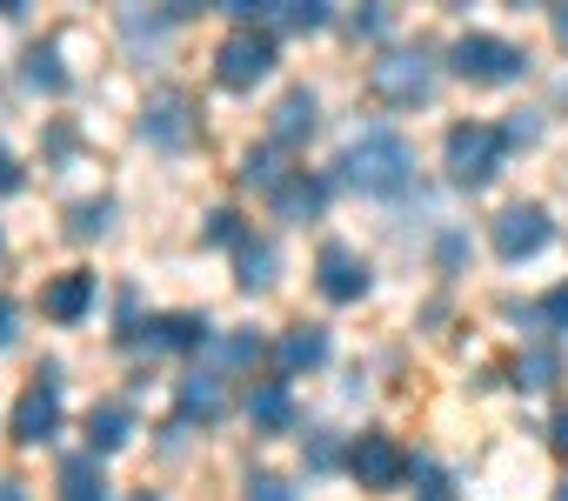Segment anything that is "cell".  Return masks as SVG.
<instances>
[{
	"mask_svg": "<svg viewBox=\"0 0 568 501\" xmlns=\"http://www.w3.org/2000/svg\"><path fill=\"white\" fill-rule=\"evenodd\" d=\"M548 441H555V454H568V408L555 415V428H548Z\"/></svg>",
	"mask_w": 568,
	"mask_h": 501,
	"instance_id": "obj_31",
	"label": "cell"
},
{
	"mask_svg": "<svg viewBox=\"0 0 568 501\" xmlns=\"http://www.w3.org/2000/svg\"><path fill=\"white\" fill-rule=\"evenodd\" d=\"M247 421L267 428V434L288 428V421H295V395H288V381H261V388L247 395Z\"/></svg>",
	"mask_w": 568,
	"mask_h": 501,
	"instance_id": "obj_15",
	"label": "cell"
},
{
	"mask_svg": "<svg viewBox=\"0 0 568 501\" xmlns=\"http://www.w3.org/2000/svg\"><path fill=\"white\" fill-rule=\"evenodd\" d=\"M368 81H375V94H382V101L415 108V101H428L435 68H428V54H422V48H388V54L368 68Z\"/></svg>",
	"mask_w": 568,
	"mask_h": 501,
	"instance_id": "obj_4",
	"label": "cell"
},
{
	"mask_svg": "<svg viewBox=\"0 0 568 501\" xmlns=\"http://www.w3.org/2000/svg\"><path fill=\"white\" fill-rule=\"evenodd\" d=\"M134 501H154V494H134Z\"/></svg>",
	"mask_w": 568,
	"mask_h": 501,
	"instance_id": "obj_37",
	"label": "cell"
},
{
	"mask_svg": "<svg viewBox=\"0 0 568 501\" xmlns=\"http://www.w3.org/2000/svg\"><path fill=\"white\" fill-rule=\"evenodd\" d=\"M267 28L315 34V28H328V8H322V0H274V8H267Z\"/></svg>",
	"mask_w": 568,
	"mask_h": 501,
	"instance_id": "obj_20",
	"label": "cell"
},
{
	"mask_svg": "<svg viewBox=\"0 0 568 501\" xmlns=\"http://www.w3.org/2000/svg\"><path fill=\"white\" fill-rule=\"evenodd\" d=\"M8 341H14V308L0 301V348H8Z\"/></svg>",
	"mask_w": 568,
	"mask_h": 501,
	"instance_id": "obj_32",
	"label": "cell"
},
{
	"mask_svg": "<svg viewBox=\"0 0 568 501\" xmlns=\"http://www.w3.org/2000/svg\"><path fill=\"white\" fill-rule=\"evenodd\" d=\"M342 174H348L362 194H402V187L415 181V147H408L402 134L375 127V134L348 141V154H342Z\"/></svg>",
	"mask_w": 568,
	"mask_h": 501,
	"instance_id": "obj_1",
	"label": "cell"
},
{
	"mask_svg": "<svg viewBox=\"0 0 568 501\" xmlns=\"http://www.w3.org/2000/svg\"><path fill=\"white\" fill-rule=\"evenodd\" d=\"M348 468H355L362 488H395V481L408 474V454H402L395 434H362V441L348 448Z\"/></svg>",
	"mask_w": 568,
	"mask_h": 501,
	"instance_id": "obj_7",
	"label": "cell"
},
{
	"mask_svg": "<svg viewBox=\"0 0 568 501\" xmlns=\"http://www.w3.org/2000/svg\"><path fill=\"white\" fill-rule=\"evenodd\" d=\"M0 501H28V488H21V481H8V474H0Z\"/></svg>",
	"mask_w": 568,
	"mask_h": 501,
	"instance_id": "obj_34",
	"label": "cell"
},
{
	"mask_svg": "<svg viewBox=\"0 0 568 501\" xmlns=\"http://www.w3.org/2000/svg\"><path fill=\"white\" fill-rule=\"evenodd\" d=\"M187 94H174V88H161L154 101H148V114H141V134L148 141H161V147H174V141H187Z\"/></svg>",
	"mask_w": 568,
	"mask_h": 501,
	"instance_id": "obj_12",
	"label": "cell"
},
{
	"mask_svg": "<svg viewBox=\"0 0 568 501\" xmlns=\"http://www.w3.org/2000/svg\"><path fill=\"white\" fill-rule=\"evenodd\" d=\"M68 227H74V234H101V227H108V207H74Z\"/></svg>",
	"mask_w": 568,
	"mask_h": 501,
	"instance_id": "obj_28",
	"label": "cell"
},
{
	"mask_svg": "<svg viewBox=\"0 0 568 501\" xmlns=\"http://www.w3.org/2000/svg\"><path fill=\"white\" fill-rule=\"evenodd\" d=\"M241 501H295V488H288V481H281V474H254Z\"/></svg>",
	"mask_w": 568,
	"mask_h": 501,
	"instance_id": "obj_25",
	"label": "cell"
},
{
	"mask_svg": "<svg viewBox=\"0 0 568 501\" xmlns=\"http://www.w3.org/2000/svg\"><path fill=\"white\" fill-rule=\"evenodd\" d=\"M221 381H227V375H214V368L187 375V381H181V415H201V421L227 415V388H221Z\"/></svg>",
	"mask_w": 568,
	"mask_h": 501,
	"instance_id": "obj_16",
	"label": "cell"
},
{
	"mask_svg": "<svg viewBox=\"0 0 568 501\" xmlns=\"http://www.w3.org/2000/svg\"><path fill=\"white\" fill-rule=\"evenodd\" d=\"M555 375H561V361H555L548 348H528V355L515 361V381H521V388H548Z\"/></svg>",
	"mask_w": 568,
	"mask_h": 501,
	"instance_id": "obj_24",
	"label": "cell"
},
{
	"mask_svg": "<svg viewBox=\"0 0 568 501\" xmlns=\"http://www.w3.org/2000/svg\"><path fill=\"white\" fill-rule=\"evenodd\" d=\"M288 174H295V167H281L274 147H247V161H241V181H254V187H267V194L288 181Z\"/></svg>",
	"mask_w": 568,
	"mask_h": 501,
	"instance_id": "obj_22",
	"label": "cell"
},
{
	"mask_svg": "<svg viewBox=\"0 0 568 501\" xmlns=\"http://www.w3.org/2000/svg\"><path fill=\"white\" fill-rule=\"evenodd\" d=\"M14 187H21V161L0 147V194H14Z\"/></svg>",
	"mask_w": 568,
	"mask_h": 501,
	"instance_id": "obj_29",
	"label": "cell"
},
{
	"mask_svg": "<svg viewBox=\"0 0 568 501\" xmlns=\"http://www.w3.org/2000/svg\"><path fill=\"white\" fill-rule=\"evenodd\" d=\"M54 428H61V388H54V381H34V388L14 401V441L34 448V441H48Z\"/></svg>",
	"mask_w": 568,
	"mask_h": 501,
	"instance_id": "obj_9",
	"label": "cell"
},
{
	"mask_svg": "<svg viewBox=\"0 0 568 501\" xmlns=\"http://www.w3.org/2000/svg\"><path fill=\"white\" fill-rule=\"evenodd\" d=\"M541 247H548V214L535 201H515V207L495 214V255L501 262H528V255H541Z\"/></svg>",
	"mask_w": 568,
	"mask_h": 501,
	"instance_id": "obj_6",
	"label": "cell"
},
{
	"mask_svg": "<svg viewBox=\"0 0 568 501\" xmlns=\"http://www.w3.org/2000/svg\"><path fill=\"white\" fill-rule=\"evenodd\" d=\"M541 321H555V328L568 335V288H555V295H541Z\"/></svg>",
	"mask_w": 568,
	"mask_h": 501,
	"instance_id": "obj_27",
	"label": "cell"
},
{
	"mask_svg": "<svg viewBox=\"0 0 568 501\" xmlns=\"http://www.w3.org/2000/svg\"><path fill=\"white\" fill-rule=\"evenodd\" d=\"M207 241H234V214H214L207 221Z\"/></svg>",
	"mask_w": 568,
	"mask_h": 501,
	"instance_id": "obj_30",
	"label": "cell"
},
{
	"mask_svg": "<svg viewBox=\"0 0 568 501\" xmlns=\"http://www.w3.org/2000/svg\"><path fill=\"white\" fill-rule=\"evenodd\" d=\"M415 501H455V488H442V481H428V488H422Z\"/></svg>",
	"mask_w": 568,
	"mask_h": 501,
	"instance_id": "obj_33",
	"label": "cell"
},
{
	"mask_svg": "<svg viewBox=\"0 0 568 501\" xmlns=\"http://www.w3.org/2000/svg\"><path fill=\"white\" fill-rule=\"evenodd\" d=\"M88 308H94V275H81V268L54 275V282L41 288V315H48V321H61V328H68V321H81Z\"/></svg>",
	"mask_w": 568,
	"mask_h": 501,
	"instance_id": "obj_10",
	"label": "cell"
},
{
	"mask_svg": "<svg viewBox=\"0 0 568 501\" xmlns=\"http://www.w3.org/2000/svg\"><path fill=\"white\" fill-rule=\"evenodd\" d=\"M207 321L201 315H161L148 321V355H181V348H207Z\"/></svg>",
	"mask_w": 568,
	"mask_h": 501,
	"instance_id": "obj_13",
	"label": "cell"
},
{
	"mask_svg": "<svg viewBox=\"0 0 568 501\" xmlns=\"http://www.w3.org/2000/svg\"><path fill=\"white\" fill-rule=\"evenodd\" d=\"M267 282H274V247H267V241H247V247H241V288L254 295V288H267Z\"/></svg>",
	"mask_w": 568,
	"mask_h": 501,
	"instance_id": "obj_23",
	"label": "cell"
},
{
	"mask_svg": "<svg viewBox=\"0 0 568 501\" xmlns=\"http://www.w3.org/2000/svg\"><path fill=\"white\" fill-rule=\"evenodd\" d=\"M555 501H568V481H561V494H555Z\"/></svg>",
	"mask_w": 568,
	"mask_h": 501,
	"instance_id": "obj_36",
	"label": "cell"
},
{
	"mask_svg": "<svg viewBox=\"0 0 568 501\" xmlns=\"http://www.w3.org/2000/svg\"><path fill=\"white\" fill-rule=\"evenodd\" d=\"M555 41L568 48V8H555Z\"/></svg>",
	"mask_w": 568,
	"mask_h": 501,
	"instance_id": "obj_35",
	"label": "cell"
},
{
	"mask_svg": "<svg viewBox=\"0 0 568 501\" xmlns=\"http://www.w3.org/2000/svg\"><path fill=\"white\" fill-rule=\"evenodd\" d=\"M61 501H108V474L94 468V454L61 461Z\"/></svg>",
	"mask_w": 568,
	"mask_h": 501,
	"instance_id": "obj_17",
	"label": "cell"
},
{
	"mask_svg": "<svg viewBox=\"0 0 568 501\" xmlns=\"http://www.w3.org/2000/svg\"><path fill=\"white\" fill-rule=\"evenodd\" d=\"M448 68H455L462 81L508 88V81H521V74H528V54H521L515 41H501V34H462V41L448 48Z\"/></svg>",
	"mask_w": 568,
	"mask_h": 501,
	"instance_id": "obj_2",
	"label": "cell"
},
{
	"mask_svg": "<svg viewBox=\"0 0 568 501\" xmlns=\"http://www.w3.org/2000/svg\"><path fill=\"white\" fill-rule=\"evenodd\" d=\"M322 361H328V335L322 328H288V335H281V368H288V375L322 368Z\"/></svg>",
	"mask_w": 568,
	"mask_h": 501,
	"instance_id": "obj_18",
	"label": "cell"
},
{
	"mask_svg": "<svg viewBox=\"0 0 568 501\" xmlns=\"http://www.w3.org/2000/svg\"><path fill=\"white\" fill-rule=\"evenodd\" d=\"M28 81H34V88H48V94L61 88V68H54V54H48V48H34V54H28Z\"/></svg>",
	"mask_w": 568,
	"mask_h": 501,
	"instance_id": "obj_26",
	"label": "cell"
},
{
	"mask_svg": "<svg viewBox=\"0 0 568 501\" xmlns=\"http://www.w3.org/2000/svg\"><path fill=\"white\" fill-rule=\"evenodd\" d=\"M501 161H508V134H501V127H488V121L448 127V174H455L462 187H488V181L501 174Z\"/></svg>",
	"mask_w": 568,
	"mask_h": 501,
	"instance_id": "obj_3",
	"label": "cell"
},
{
	"mask_svg": "<svg viewBox=\"0 0 568 501\" xmlns=\"http://www.w3.org/2000/svg\"><path fill=\"white\" fill-rule=\"evenodd\" d=\"M322 201H328V181H315L308 167H295L288 181L274 187V214H281V221H315Z\"/></svg>",
	"mask_w": 568,
	"mask_h": 501,
	"instance_id": "obj_11",
	"label": "cell"
},
{
	"mask_svg": "<svg viewBox=\"0 0 568 501\" xmlns=\"http://www.w3.org/2000/svg\"><path fill=\"white\" fill-rule=\"evenodd\" d=\"M315 282H322L328 301H362V295H368V262L355 255V247L328 241V247H322V262H315Z\"/></svg>",
	"mask_w": 568,
	"mask_h": 501,
	"instance_id": "obj_8",
	"label": "cell"
},
{
	"mask_svg": "<svg viewBox=\"0 0 568 501\" xmlns=\"http://www.w3.org/2000/svg\"><path fill=\"white\" fill-rule=\"evenodd\" d=\"M88 454H114V448H128L134 441V408L128 401H101L94 415H88Z\"/></svg>",
	"mask_w": 568,
	"mask_h": 501,
	"instance_id": "obj_14",
	"label": "cell"
},
{
	"mask_svg": "<svg viewBox=\"0 0 568 501\" xmlns=\"http://www.w3.org/2000/svg\"><path fill=\"white\" fill-rule=\"evenodd\" d=\"M207 355H214L221 368H254V361H261V335H214ZM221 368H214V375H221Z\"/></svg>",
	"mask_w": 568,
	"mask_h": 501,
	"instance_id": "obj_21",
	"label": "cell"
},
{
	"mask_svg": "<svg viewBox=\"0 0 568 501\" xmlns=\"http://www.w3.org/2000/svg\"><path fill=\"white\" fill-rule=\"evenodd\" d=\"M308 127H315V94H308V88L281 94V108H274V141H302Z\"/></svg>",
	"mask_w": 568,
	"mask_h": 501,
	"instance_id": "obj_19",
	"label": "cell"
},
{
	"mask_svg": "<svg viewBox=\"0 0 568 501\" xmlns=\"http://www.w3.org/2000/svg\"><path fill=\"white\" fill-rule=\"evenodd\" d=\"M267 68H274V34H267V28H241V34H227L221 54H214L221 88H254Z\"/></svg>",
	"mask_w": 568,
	"mask_h": 501,
	"instance_id": "obj_5",
	"label": "cell"
}]
</instances>
